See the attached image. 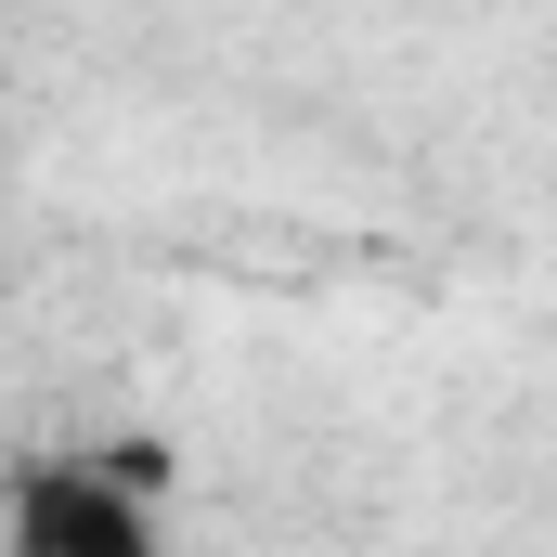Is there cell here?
Segmentation results:
<instances>
[{
	"label": "cell",
	"mask_w": 557,
	"mask_h": 557,
	"mask_svg": "<svg viewBox=\"0 0 557 557\" xmlns=\"http://www.w3.org/2000/svg\"><path fill=\"white\" fill-rule=\"evenodd\" d=\"M156 454H39V467H13V493H0V545L13 557H169L156 532Z\"/></svg>",
	"instance_id": "1"
}]
</instances>
